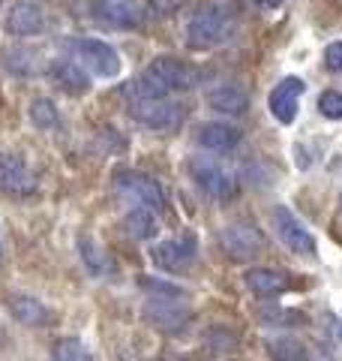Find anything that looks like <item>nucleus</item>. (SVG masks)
Listing matches in <instances>:
<instances>
[{"mask_svg":"<svg viewBox=\"0 0 342 361\" xmlns=\"http://www.w3.org/2000/svg\"><path fill=\"white\" fill-rule=\"evenodd\" d=\"M198 70L184 61L175 58H156L153 63H147L141 75L123 87L127 97H139V99H163L180 90H192L198 85Z\"/></svg>","mask_w":342,"mask_h":361,"instance_id":"nucleus-1","label":"nucleus"},{"mask_svg":"<svg viewBox=\"0 0 342 361\" xmlns=\"http://www.w3.org/2000/svg\"><path fill=\"white\" fill-rule=\"evenodd\" d=\"M234 33V13L222 0H210V4L198 6V13L189 18L186 25V42L192 51H210Z\"/></svg>","mask_w":342,"mask_h":361,"instance_id":"nucleus-2","label":"nucleus"},{"mask_svg":"<svg viewBox=\"0 0 342 361\" xmlns=\"http://www.w3.org/2000/svg\"><path fill=\"white\" fill-rule=\"evenodd\" d=\"M144 289H151V298L144 304L147 322L165 334L184 331L192 319V310L184 301V292L175 286H165V283H151V280H144Z\"/></svg>","mask_w":342,"mask_h":361,"instance_id":"nucleus-3","label":"nucleus"},{"mask_svg":"<svg viewBox=\"0 0 342 361\" xmlns=\"http://www.w3.org/2000/svg\"><path fill=\"white\" fill-rule=\"evenodd\" d=\"M129 99V115L135 121H141L144 127L159 130V133H171L184 123L186 111L180 103H171L168 97L163 99H139V97H127Z\"/></svg>","mask_w":342,"mask_h":361,"instance_id":"nucleus-4","label":"nucleus"},{"mask_svg":"<svg viewBox=\"0 0 342 361\" xmlns=\"http://www.w3.org/2000/svg\"><path fill=\"white\" fill-rule=\"evenodd\" d=\"M196 253H198V238L196 232H184V235H175L168 241H159L151 247V259L156 268L168 271V274H180L186 271L192 262H196Z\"/></svg>","mask_w":342,"mask_h":361,"instance_id":"nucleus-5","label":"nucleus"},{"mask_svg":"<svg viewBox=\"0 0 342 361\" xmlns=\"http://www.w3.org/2000/svg\"><path fill=\"white\" fill-rule=\"evenodd\" d=\"M70 51L75 54V61L90 70L99 78H114L120 73V54L102 39H70Z\"/></svg>","mask_w":342,"mask_h":361,"instance_id":"nucleus-6","label":"nucleus"},{"mask_svg":"<svg viewBox=\"0 0 342 361\" xmlns=\"http://www.w3.org/2000/svg\"><path fill=\"white\" fill-rule=\"evenodd\" d=\"M114 184H118V190L123 196H129L132 202H139V205L151 208L153 214H163L165 208V196L163 190H159V184L144 175V172H132V169H120L118 175H114Z\"/></svg>","mask_w":342,"mask_h":361,"instance_id":"nucleus-7","label":"nucleus"},{"mask_svg":"<svg viewBox=\"0 0 342 361\" xmlns=\"http://www.w3.org/2000/svg\"><path fill=\"white\" fill-rule=\"evenodd\" d=\"M39 180L37 175L27 169V163L18 154L0 151V193L4 196H15V199H27L37 193Z\"/></svg>","mask_w":342,"mask_h":361,"instance_id":"nucleus-8","label":"nucleus"},{"mask_svg":"<svg viewBox=\"0 0 342 361\" xmlns=\"http://www.w3.org/2000/svg\"><path fill=\"white\" fill-rule=\"evenodd\" d=\"M222 247L232 259H253L258 253H265L267 241L255 223L237 220V223H228L222 229Z\"/></svg>","mask_w":342,"mask_h":361,"instance_id":"nucleus-9","label":"nucleus"},{"mask_svg":"<svg viewBox=\"0 0 342 361\" xmlns=\"http://www.w3.org/2000/svg\"><path fill=\"white\" fill-rule=\"evenodd\" d=\"M273 229H277V238L289 247L291 253L298 256H315V238L306 226L294 217V214L285 208V205H277L273 208Z\"/></svg>","mask_w":342,"mask_h":361,"instance_id":"nucleus-10","label":"nucleus"},{"mask_svg":"<svg viewBox=\"0 0 342 361\" xmlns=\"http://www.w3.org/2000/svg\"><path fill=\"white\" fill-rule=\"evenodd\" d=\"M189 175L192 180L204 190L208 196L213 199H232L237 193V184L234 178L225 172L222 166H216L213 160H204V157H196V160H189Z\"/></svg>","mask_w":342,"mask_h":361,"instance_id":"nucleus-11","label":"nucleus"},{"mask_svg":"<svg viewBox=\"0 0 342 361\" xmlns=\"http://www.w3.org/2000/svg\"><path fill=\"white\" fill-rule=\"evenodd\" d=\"M303 90H306L303 78H298V75L282 78V82L270 90V99H267L270 115L277 118L279 123H291L294 118H298V103H300Z\"/></svg>","mask_w":342,"mask_h":361,"instance_id":"nucleus-12","label":"nucleus"},{"mask_svg":"<svg viewBox=\"0 0 342 361\" xmlns=\"http://www.w3.org/2000/svg\"><path fill=\"white\" fill-rule=\"evenodd\" d=\"M90 13L99 25L106 27H120V30H129V27H139L141 25V13L135 4H127V0H94L90 4Z\"/></svg>","mask_w":342,"mask_h":361,"instance_id":"nucleus-13","label":"nucleus"},{"mask_svg":"<svg viewBox=\"0 0 342 361\" xmlns=\"http://www.w3.org/2000/svg\"><path fill=\"white\" fill-rule=\"evenodd\" d=\"M6 30L13 37H33L45 30V6L39 0H18L6 16Z\"/></svg>","mask_w":342,"mask_h":361,"instance_id":"nucleus-14","label":"nucleus"},{"mask_svg":"<svg viewBox=\"0 0 342 361\" xmlns=\"http://www.w3.org/2000/svg\"><path fill=\"white\" fill-rule=\"evenodd\" d=\"M49 75L54 78V85L70 97H82L90 90V82L84 75V66L78 61H51L49 66Z\"/></svg>","mask_w":342,"mask_h":361,"instance_id":"nucleus-15","label":"nucleus"},{"mask_svg":"<svg viewBox=\"0 0 342 361\" xmlns=\"http://www.w3.org/2000/svg\"><path fill=\"white\" fill-rule=\"evenodd\" d=\"M246 286L258 292V295H279V292H289L294 283L289 280L285 271H273V268H253L246 274Z\"/></svg>","mask_w":342,"mask_h":361,"instance_id":"nucleus-16","label":"nucleus"},{"mask_svg":"<svg viewBox=\"0 0 342 361\" xmlns=\"http://www.w3.org/2000/svg\"><path fill=\"white\" fill-rule=\"evenodd\" d=\"M196 142L208 151H228L241 142V130L228 127V123H204V127H198Z\"/></svg>","mask_w":342,"mask_h":361,"instance_id":"nucleus-17","label":"nucleus"},{"mask_svg":"<svg viewBox=\"0 0 342 361\" xmlns=\"http://www.w3.org/2000/svg\"><path fill=\"white\" fill-rule=\"evenodd\" d=\"M208 106L213 111H222V115H243L249 106V97L234 85H220L208 94Z\"/></svg>","mask_w":342,"mask_h":361,"instance_id":"nucleus-18","label":"nucleus"},{"mask_svg":"<svg viewBox=\"0 0 342 361\" xmlns=\"http://www.w3.org/2000/svg\"><path fill=\"white\" fill-rule=\"evenodd\" d=\"M9 310H13V316L21 325H45L51 319L49 307H45L42 301H37V298H27V295L9 298Z\"/></svg>","mask_w":342,"mask_h":361,"instance_id":"nucleus-19","label":"nucleus"},{"mask_svg":"<svg viewBox=\"0 0 342 361\" xmlns=\"http://www.w3.org/2000/svg\"><path fill=\"white\" fill-rule=\"evenodd\" d=\"M123 226H127V232L132 235V238H139V241L153 238V235H156L153 211H151V208H144V205L132 208V211L127 214V217H123Z\"/></svg>","mask_w":342,"mask_h":361,"instance_id":"nucleus-20","label":"nucleus"},{"mask_svg":"<svg viewBox=\"0 0 342 361\" xmlns=\"http://www.w3.org/2000/svg\"><path fill=\"white\" fill-rule=\"evenodd\" d=\"M30 121L37 123L39 130H51L57 123V109H54L51 99H45V97L33 99V103H30Z\"/></svg>","mask_w":342,"mask_h":361,"instance_id":"nucleus-21","label":"nucleus"},{"mask_svg":"<svg viewBox=\"0 0 342 361\" xmlns=\"http://www.w3.org/2000/svg\"><path fill=\"white\" fill-rule=\"evenodd\" d=\"M82 259L87 262V268L94 271V274H106V271H111V259L102 253L90 238H82Z\"/></svg>","mask_w":342,"mask_h":361,"instance_id":"nucleus-22","label":"nucleus"},{"mask_svg":"<svg viewBox=\"0 0 342 361\" xmlns=\"http://www.w3.org/2000/svg\"><path fill=\"white\" fill-rule=\"evenodd\" d=\"M318 111L330 121H342V94L339 90H324V94L318 97Z\"/></svg>","mask_w":342,"mask_h":361,"instance_id":"nucleus-23","label":"nucleus"},{"mask_svg":"<svg viewBox=\"0 0 342 361\" xmlns=\"http://www.w3.org/2000/svg\"><path fill=\"white\" fill-rule=\"evenodd\" d=\"M54 358H90V353L84 349V343L82 341H75V337H70V341H61L57 343V349H54Z\"/></svg>","mask_w":342,"mask_h":361,"instance_id":"nucleus-24","label":"nucleus"},{"mask_svg":"<svg viewBox=\"0 0 342 361\" xmlns=\"http://www.w3.org/2000/svg\"><path fill=\"white\" fill-rule=\"evenodd\" d=\"M324 66L330 73H342V42H330L324 49Z\"/></svg>","mask_w":342,"mask_h":361,"instance_id":"nucleus-25","label":"nucleus"},{"mask_svg":"<svg viewBox=\"0 0 342 361\" xmlns=\"http://www.w3.org/2000/svg\"><path fill=\"white\" fill-rule=\"evenodd\" d=\"M151 4H153V9H156V13L168 16V13H175V9H177L180 4H184V0H151Z\"/></svg>","mask_w":342,"mask_h":361,"instance_id":"nucleus-26","label":"nucleus"},{"mask_svg":"<svg viewBox=\"0 0 342 361\" xmlns=\"http://www.w3.org/2000/svg\"><path fill=\"white\" fill-rule=\"evenodd\" d=\"M282 4H285V0H258V6H265V9H277Z\"/></svg>","mask_w":342,"mask_h":361,"instance_id":"nucleus-27","label":"nucleus"},{"mask_svg":"<svg viewBox=\"0 0 342 361\" xmlns=\"http://www.w3.org/2000/svg\"><path fill=\"white\" fill-rule=\"evenodd\" d=\"M0 259H4V247H0Z\"/></svg>","mask_w":342,"mask_h":361,"instance_id":"nucleus-28","label":"nucleus"},{"mask_svg":"<svg viewBox=\"0 0 342 361\" xmlns=\"http://www.w3.org/2000/svg\"><path fill=\"white\" fill-rule=\"evenodd\" d=\"M0 6H4V0H0Z\"/></svg>","mask_w":342,"mask_h":361,"instance_id":"nucleus-29","label":"nucleus"}]
</instances>
